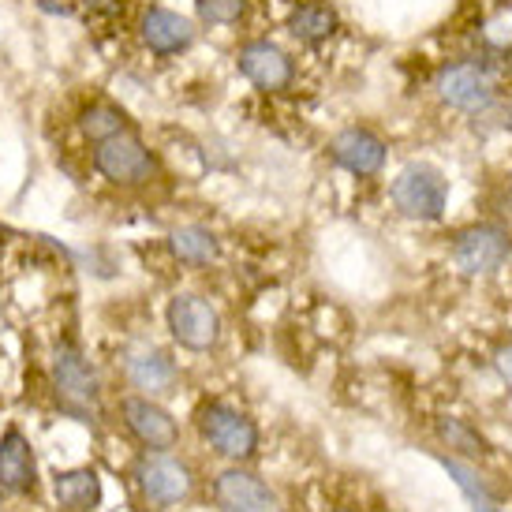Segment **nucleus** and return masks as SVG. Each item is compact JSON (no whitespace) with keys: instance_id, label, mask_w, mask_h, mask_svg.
Instances as JSON below:
<instances>
[{"instance_id":"nucleus-1","label":"nucleus","mask_w":512,"mask_h":512,"mask_svg":"<svg viewBox=\"0 0 512 512\" xmlns=\"http://www.w3.org/2000/svg\"><path fill=\"white\" fill-rule=\"evenodd\" d=\"M49 378H53V393H57L60 412H68L79 423H94V412H98L101 404V378L72 337L57 341V348H53Z\"/></svg>"},{"instance_id":"nucleus-2","label":"nucleus","mask_w":512,"mask_h":512,"mask_svg":"<svg viewBox=\"0 0 512 512\" xmlns=\"http://www.w3.org/2000/svg\"><path fill=\"white\" fill-rule=\"evenodd\" d=\"M90 165H94V172H98L105 184L124 187V191L154 184L157 172H161L157 154L143 143V135L135 128L90 146Z\"/></svg>"},{"instance_id":"nucleus-3","label":"nucleus","mask_w":512,"mask_h":512,"mask_svg":"<svg viewBox=\"0 0 512 512\" xmlns=\"http://www.w3.org/2000/svg\"><path fill=\"white\" fill-rule=\"evenodd\" d=\"M195 430L217 456H225L232 464L251 460L258 453V441H262L255 419L232 404H221V400H206L195 412Z\"/></svg>"},{"instance_id":"nucleus-4","label":"nucleus","mask_w":512,"mask_h":512,"mask_svg":"<svg viewBox=\"0 0 512 512\" xmlns=\"http://www.w3.org/2000/svg\"><path fill=\"white\" fill-rule=\"evenodd\" d=\"M393 206L412 221H438L449 206V184L434 165L427 161H412L397 172V180L389 187Z\"/></svg>"},{"instance_id":"nucleus-5","label":"nucleus","mask_w":512,"mask_h":512,"mask_svg":"<svg viewBox=\"0 0 512 512\" xmlns=\"http://www.w3.org/2000/svg\"><path fill=\"white\" fill-rule=\"evenodd\" d=\"M434 90L456 113H483L498 98V75L483 60H456L438 72Z\"/></svg>"},{"instance_id":"nucleus-6","label":"nucleus","mask_w":512,"mask_h":512,"mask_svg":"<svg viewBox=\"0 0 512 512\" xmlns=\"http://www.w3.org/2000/svg\"><path fill=\"white\" fill-rule=\"evenodd\" d=\"M165 322H169L172 341L187 352H214L221 344V314L210 299L195 296V292L172 296L165 307Z\"/></svg>"},{"instance_id":"nucleus-7","label":"nucleus","mask_w":512,"mask_h":512,"mask_svg":"<svg viewBox=\"0 0 512 512\" xmlns=\"http://www.w3.org/2000/svg\"><path fill=\"white\" fill-rule=\"evenodd\" d=\"M135 34H139V42H143L150 57L172 60L184 57L187 49L199 42V23L180 12H172L165 4H146L143 12H139Z\"/></svg>"},{"instance_id":"nucleus-8","label":"nucleus","mask_w":512,"mask_h":512,"mask_svg":"<svg viewBox=\"0 0 512 512\" xmlns=\"http://www.w3.org/2000/svg\"><path fill=\"white\" fill-rule=\"evenodd\" d=\"M236 68L262 94H285L296 83V60L270 38H255L236 49Z\"/></svg>"},{"instance_id":"nucleus-9","label":"nucleus","mask_w":512,"mask_h":512,"mask_svg":"<svg viewBox=\"0 0 512 512\" xmlns=\"http://www.w3.org/2000/svg\"><path fill=\"white\" fill-rule=\"evenodd\" d=\"M135 483L143 490V498L157 509H172L180 501L191 498L195 490V475L184 460H176L169 453H146L135 464Z\"/></svg>"},{"instance_id":"nucleus-10","label":"nucleus","mask_w":512,"mask_h":512,"mask_svg":"<svg viewBox=\"0 0 512 512\" xmlns=\"http://www.w3.org/2000/svg\"><path fill=\"white\" fill-rule=\"evenodd\" d=\"M509 251H512L509 232H501L494 225H475V228H464L456 236L453 262L464 277H490V273H498L509 262Z\"/></svg>"},{"instance_id":"nucleus-11","label":"nucleus","mask_w":512,"mask_h":512,"mask_svg":"<svg viewBox=\"0 0 512 512\" xmlns=\"http://www.w3.org/2000/svg\"><path fill=\"white\" fill-rule=\"evenodd\" d=\"M120 423L150 453H165L180 441L176 419L154 397H143V393H131V397L120 400Z\"/></svg>"},{"instance_id":"nucleus-12","label":"nucleus","mask_w":512,"mask_h":512,"mask_svg":"<svg viewBox=\"0 0 512 512\" xmlns=\"http://www.w3.org/2000/svg\"><path fill=\"white\" fill-rule=\"evenodd\" d=\"M329 157L333 165H341L344 172H352L359 180L367 176H378L385 169V157H389V146L378 131L363 128V124H352V128L337 131L329 139Z\"/></svg>"},{"instance_id":"nucleus-13","label":"nucleus","mask_w":512,"mask_h":512,"mask_svg":"<svg viewBox=\"0 0 512 512\" xmlns=\"http://www.w3.org/2000/svg\"><path fill=\"white\" fill-rule=\"evenodd\" d=\"M120 367H124V378H128L131 389H139L143 397H165L180 382L176 359L165 348H154V344H135V348H128L124 359H120Z\"/></svg>"},{"instance_id":"nucleus-14","label":"nucleus","mask_w":512,"mask_h":512,"mask_svg":"<svg viewBox=\"0 0 512 512\" xmlns=\"http://www.w3.org/2000/svg\"><path fill=\"white\" fill-rule=\"evenodd\" d=\"M214 501L221 512H281V501L258 475L228 468L214 479Z\"/></svg>"},{"instance_id":"nucleus-15","label":"nucleus","mask_w":512,"mask_h":512,"mask_svg":"<svg viewBox=\"0 0 512 512\" xmlns=\"http://www.w3.org/2000/svg\"><path fill=\"white\" fill-rule=\"evenodd\" d=\"M34 486H38L34 445L19 427H8L0 434V490L4 494H34Z\"/></svg>"},{"instance_id":"nucleus-16","label":"nucleus","mask_w":512,"mask_h":512,"mask_svg":"<svg viewBox=\"0 0 512 512\" xmlns=\"http://www.w3.org/2000/svg\"><path fill=\"white\" fill-rule=\"evenodd\" d=\"M341 30V15L329 0H296L288 12V34L303 45H326Z\"/></svg>"},{"instance_id":"nucleus-17","label":"nucleus","mask_w":512,"mask_h":512,"mask_svg":"<svg viewBox=\"0 0 512 512\" xmlns=\"http://www.w3.org/2000/svg\"><path fill=\"white\" fill-rule=\"evenodd\" d=\"M53 498L68 512H94L101 505L98 468H72L53 475Z\"/></svg>"},{"instance_id":"nucleus-18","label":"nucleus","mask_w":512,"mask_h":512,"mask_svg":"<svg viewBox=\"0 0 512 512\" xmlns=\"http://www.w3.org/2000/svg\"><path fill=\"white\" fill-rule=\"evenodd\" d=\"M75 124H79V135H83L90 146L101 143V139H113V135H120V131L135 128L128 109L116 105L113 98H90L83 109H79Z\"/></svg>"},{"instance_id":"nucleus-19","label":"nucleus","mask_w":512,"mask_h":512,"mask_svg":"<svg viewBox=\"0 0 512 512\" xmlns=\"http://www.w3.org/2000/svg\"><path fill=\"white\" fill-rule=\"evenodd\" d=\"M169 251L184 266H214L221 258V243L206 225H180L169 232Z\"/></svg>"},{"instance_id":"nucleus-20","label":"nucleus","mask_w":512,"mask_h":512,"mask_svg":"<svg viewBox=\"0 0 512 512\" xmlns=\"http://www.w3.org/2000/svg\"><path fill=\"white\" fill-rule=\"evenodd\" d=\"M434 460H438L441 468L449 471V479L460 486V494L468 498L471 512H509L498 501V494H494V490H490V486H486L483 479H479V475L468 468V464H460L456 456H445V453H434Z\"/></svg>"},{"instance_id":"nucleus-21","label":"nucleus","mask_w":512,"mask_h":512,"mask_svg":"<svg viewBox=\"0 0 512 512\" xmlns=\"http://www.w3.org/2000/svg\"><path fill=\"white\" fill-rule=\"evenodd\" d=\"M251 15V0H195V19L202 27H240Z\"/></svg>"},{"instance_id":"nucleus-22","label":"nucleus","mask_w":512,"mask_h":512,"mask_svg":"<svg viewBox=\"0 0 512 512\" xmlns=\"http://www.w3.org/2000/svg\"><path fill=\"white\" fill-rule=\"evenodd\" d=\"M438 434L449 441V449L464 456H490V445H486L475 430L464 423V419H456V415H441L438 419Z\"/></svg>"},{"instance_id":"nucleus-23","label":"nucleus","mask_w":512,"mask_h":512,"mask_svg":"<svg viewBox=\"0 0 512 512\" xmlns=\"http://www.w3.org/2000/svg\"><path fill=\"white\" fill-rule=\"evenodd\" d=\"M124 0H72V8L86 15V19H109V15L120 12Z\"/></svg>"},{"instance_id":"nucleus-24","label":"nucleus","mask_w":512,"mask_h":512,"mask_svg":"<svg viewBox=\"0 0 512 512\" xmlns=\"http://www.w3.org/2000/svg\"><path fill=\"white\" fill-rule=\"evenodd\" d=\"M494 370L501 374V382H505L512 389V341L501 344L498 352H494Z\"/></svg>"},{"instance_id":"nucleus-25","label":"nucleus","mask_w":512,"mask_h":512,"mask_svg":"<svg viewBox=\"0 0 512 512\" xmlns=\"http://www.w3.org/2000/svg\"><path fill=\"white\" fill-rule=\"evenodd\" d=\"M337 512H352V509H337Z\"/></svg>"}]
</instances>
